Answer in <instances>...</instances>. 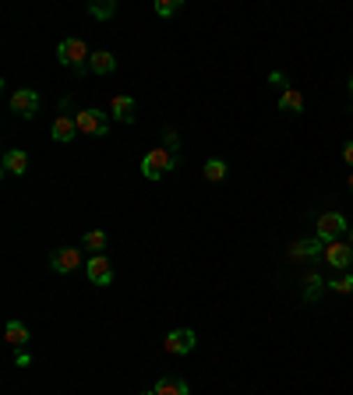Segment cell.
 <instances>
[{
    "label": "cell",
    "instance_id": "1",
    "mask_svg": "<svg viewBox=\"0 0 353 395\" xmlns=\"http://www.w3.org/2000/svg\"><path fill=\"white\" fill-rule=\"evenodd\" d=\"M57 56H61V64L64 68H75L78 75L89 68V46H85V39H64L61 42V49H57Z\"/></svg>",
    "mask_w": 353,
    "mask_h": 395
},
{
    "label": "cell",
    "instance_id": "2",
    "mask_svg": "<svg viewBox=\"0 0 353 395\" xmlns=\"http://www.w3.org/2000/svg\"><path fill=\"white\" fill-rule=\"evenodd\" d=\"M173 166H176V159L170 148H152L142 159V173H145V180H163V173H170Z\"/></svg>",
    "mask_w": 353,
    "mask_h": 395
},
{
    "label": "cell",
    "instance_id": "3",
    "mask_svg": "<svg viewBox=\"0 0 353 395\" xmlns=\"http://www.w3.org/2000/svg\"><path fill=\"white\" fill-rule=\"evenodd\" d=\"M198 346V335L191 332V328H173L166 339H163V350L170 353V357H184V353H191Z\"/></svg>",
    "mask_w": 353,
    "mask_h": 395
},
{
    "label": "cell",
    "instance_id": "4",
    "mask_svg": "<svg viewBox=\"0 0 353 395\" xmlns=\"http://www.w3.org/2000/svg\"><path fill=\"white\" fill-rule=\"evenodd\" d=\"M75 124H78V134H89V138H106V131H110L106 113H99V109H82Z\"/></svg>",
    "mask_w": 353,
    "mask_h": 395
},
{
    "label": "cell",
    "instance_id": "5",
    "mask_svg": "<svg viewBox=\"0 0 353 395\" xmlns=\"http://www.w3.org/2000/svg\"><path fill=\"white\" fill-rule=\"evenodd\" d=\"M339 233H350V226H346V219H343L339 212H325V215H318V230H315V237H318L322 244H332Z\"/></svg>",
    "mask_w": 353,
    "mask_h": 395
},
{
    "label": "cell",
    "instance_id": "6",
    "mask_svg": "<svg viewBox=\"0 0 353 395\" xmlns=\"http://www.w3.org/2000/svg\"><path fill=\"white\" fill-rule=\"evenodd\" d=\"M11 109L18 113V117L32 121L36 113H39V92H36V88H18V92L11 95Z\"/></svg>",
    "mask_w": 353,
    "mask_h": 395
},
{
    "label": "cell",
    "instance_id": "7",
    "mask_svg": "<svg viewBox=\"0 0 353 395\" xmlns=\"http://www.w3.org/2000/svg\"><path fill=\"white\" fill-rule=\"evenodd\" d=\"M85 272H89V282H92V286H110V282H113V268H110L106 254H92V258L85 261Z\"/></svg>",
    "mask_w": 353,
    "mask_h": 395
},
{
    "label": "cell",
    "instance_id": "8",
    "mask_svg": "<svg viewBox=\"0 0 353 395\" xmlns=\"http://www.w3.org/2000/svg\"><path fill=\"white\" fill-rule=\"evenodd\" d=\"M322 258H325L332 268H346V265H353V247H350V244H339V240H332V244H325Z\"/></svg>",
    "mask_w": 353,
    "mask_h": 395
},
{
    "label": "cell",
    "instance_id": "9",
    "mask_svg": "<svg viewBox=\"0 0 353 395\" xmlns=\"http://www.w3.org/2000/svg\"><path fill=\"white\" fill-rule=\"evenodd\" d=\"M78 265H82V254H78L75 247H64V251H57V254H50V268H53V272H61V275L75 272Z\"/></svg>",
    "mask_w": 353,
    "mask_h": 395
},
{
    "label": "cell",
    "instance_id": "10",
    "mask_svg": "<svg viewBox=\"0 0 353 395\" xmlns=\"http://www.w3.org/2000/svg\"><path fill=\"white\" fill-rule=\"evenodd\" d=\"M110 113H113V121H121V124H135V99L131 95H113Z\"/></svg>",
    "mask_w": 353,
    "mask_h": 395
},
{
    "label": "cell",
    "instance_id": "11",
    "mask_svg": "<svg viewBox=\"0 0 353 395\" xmlns=\"http://www.w3.org/2000/svg\"><path fill=\"white\" fill-rule=\"evenodd\" d=\"M89 71H92V75H113V71H117V56L106 53V49L92 53V56H89Z\"/></svg>",
    "mask_w": 353,
    "mask_h": 395
},
{
    "label": "cell",
    "instance_id": "12",
    "mask_svg": "<svg viewBox=\"0 0 353 395\" xmlns=\"http://www.w3.org/2000/svg\"><path fill=\"white\" fill-rule=\"evenodd\" d=\"M156 395H188V381L184 378H173V374H166V378H159L156 381V388H152Z\"/></svg>",
    "mask_w": 353,
    "mask_h": 395
},
{
    "label": "cell",
    "instance_id": "13",
    "mask_svg": "<svg viewBox=\"0 0 353 395\" xmlns=\"http://www.w3.org/2000/svg\"><path fill=\"white\" fill-rule=\"evenodd\" d=\"M4 169L11 177H22L25 169H29V155L22 152V148H11V152H4Z\"/></svg>",
    "mask_w": 353,
    "mask_h": 395
},
{
    "label": "cell",
    "instance_id": "14",
    "mask_svg": "<svg viewBox=\"0 0 353 395\" xmlns=\"http://www.w3.org/2000/svg\"><path fill=\"white\" fill-rule=\"evenodd\" d=\"M75 134H78V124L71 117H57L53 121V141H75Z\"/></svg>",
    "mask_w": 353,
    "mask_h": 395
},
{
    "label": "cell",
    "instance_id": "15",
    "mask_svg": "<svg viewBox=\"0 0 353 395\" xmlns=\"http://www.w3.org/2000/svg\"><path fill=\"white\" fill-rule=\"evenodd\" d=\"M4 339H8L11 346L25 350V343H29V328H25L22 321H8V328H4Z\"/></svg>",
    "mask_w": 353,
    "mask_h": 395
},
{
    "label": "cell",
    "instance_id": "16",
    "mask_svg": "<svg viewBox=\"0 0 353 395\" xmlns=\"http://www.w3.org/2000/svg\"><path fill=\"white\" fill-rule=\"evenodd\" d=\"M279 109H283V113H301V109H304V95H301L297 88H286L283 99H279Z\"/></svg>",
    "mask_w": 353,
    "mask_h": 395
},
{
    "label": "cell",
    "instance_id": "17",
    "mask_svg": "<svg viewBox=\"0 0 353 395\" xmlns=\"http://www.w3.org/2000/svg\"><path fill=\"white\" fill-rule=\"evenodd\" d=\"M318 251H325V244L315 237V240H304V244H293L290 247V254L293 258H318Z\"/></svg>",
    "mask_w": 353,
    "mask_h": 395
},
{
    "label": "cell",
    "instance_id": "18",
    "mask_svg": "<svg viewBox=\"0 0 353 395\" xmlns=\"http://www.w3.org/2000/svg\"><path fill=\"white\" fill-rule=\"evenodd\" d=\"M202 173H205L209 184H219V180H226V162H223V159H209Z\"/></svg>",
    "mask_w": 353,
    "mask_h": 395
},
{
    "label": "cell",
    "instance_id": "19",
    "mask_svg": "<svg viewBox=\"0 0 353 395\" xmlns=\"http://www.w3.org/2000/svg\"><path fill=\"white\" fill-rule=\"evenodd\" d=\"M322 286H325L322 275H318V272H308V279H304V297H308V300H318V297H322Z\"/></svg>",
    "mask_w": 353,
    "mask_h": 395
},
{
    "label": "cell",
    "instance_id": "20",
    "mask_svg": "<svg viewBox=\"0 0 353 395\" xmlns=\"http://www.w3.org/2000/svg\"><path fill=\"white\" fill-rule=\"evenodd\" d=\"M113 11H117V4H113V0H106V4H89V15H92V18H99V22L113 18Z\"/></svg>",
    "mask_w": 353,
    "mask_h": 395
},
{
    "label": "cell",
    "instance_id": "21",
    "mask_svg": "<svg viewBox=\"0 0 353 395\" xmlns=\"http://www.w3.org/2000/svg\"><path fill=\"white\" fill-rule=\"evenodd\" d=\"M176 11H181V0H156V15L159 18H173Z\"/></svg>",
    "mask_w": 353,
    "mask_h": 395
},
{
    "label": "cell",
    "instance_id": "22",
    "mask_svg": "<svg viewBox=\"0 0 353 395\" xmlns=\"http://www.w3.org/2000/svg\"><path fill=\"white\" fill-rule=\"evenodd\" d=\"M85 247L99 254V251L106 247V233H103V230H89V233H85Z\"/></svg>",
    "mask_w": 353,
    "mask_h": 395
},
{
    "label": "cell",
    "instance_id": "23",
    "mask_svg": "<svg viewBox=\"0 0 353 395\" xmlns=\"http://www.w3.org/2000/svg\"><path fill=\"white\" fill-rule=\"evenodd\" d=\"M329 286H332V293H353V275H339V279H332L329 282Z\"/></svg>",
    "mask_w": 353,
    "mask_h": 395
},
{
    "label": "cell",
    "instance_id": "24",
    "mask_svg": "<svg viewBox=\"0 0 353 395\" xmlns=\"http://www.w3.org/2000/svg\"><path fill=\"white\" fill-rule=\"evenodd\" d=\"M15 364H18V367H25V364H29V353H25V350H18V353H15Z\"/></svg>",
    "mask_w": 353,
    "mask_h": 395
},
{
    "label": "cell",
    "instance_id": "25",
    "mask_svg": "<svg viewBox=\"0 0 353 395\" xmlns=\"http://www.w3.org/2000/svg\"><path fill=\"white\" fill-rule=\"evenodd\" d=\"M343 159H346V162H350V166H353V141H350V145H346V148H343Z\"/></svg>",
    "mask_w": 353,
    "mask_h": 395
},
{
    "label": "cell",
    "instance_id": "26",
    "mask_svg": "<svg viewBox=\"0 0 353 395\" xmlns=\"http://www.w3.org/2000/svg\"><path fill=\"white\" fill-rule=\"evenodd\" d=\"M346 184H350V194H353V173H350V180H346Z\"/></svg>",
    "mask_w": 353,
    "mask_h": 395
},
{
    "label": "cell",
    "instance_id": "27",
    "mask_svg": "<svg viewBox=\"0 0 353 395\" xmlns=\"http://www.w3.org/2000/svg\"><path fill=\"white\" fill-rule=\"evenodd\" d=\"M350 99H353V78H350Z\"/></svg>",
    "mask_w": 353,
    "mask_h": 395
},
{
    "label": "cell",
    "instance_id": "28",
    "mask_svg": "<svg viewBox=\"0 0 353 395\" xmlns=\"http://www.w3.org/2000/svg\"><path fill=\"white\" fill-rule=\"evenodd\" d=\"M350 244H353V226H350Z\"/></svg>",
    "mask_w": 353,
    "mask_h": 395
},
{
    "label": "cell",
    "instance_id": "29",
    "mask_svg": "<svg viewBox=\"0 0 353 395\" xmlns=\"http://www.w3.org/2000/svg\"><path fill=\"white\" fill-rule=\"evenodd\" d=\"M142 395H156V392H142Z\"/></svg>",
    "mask_w": 353,
    "mask_h": 395
}]
</instances>
